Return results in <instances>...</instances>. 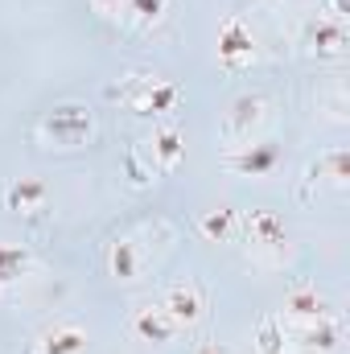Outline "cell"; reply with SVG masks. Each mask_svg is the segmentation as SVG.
<instances>
[{"instance_id": "cell-9", "label": "cell", "mask_w": 350, "mask_h": 354, "mask_svg": "<svg viewBox=\"0 0 350 354\" xmlns=\"http://www.w3.org/2000/svg\"><path fill=\"white\" fill-rule=\"evenodd\" d=\"M42 194V185H17L12 189V202H25V198H37Z\"/></svg>"}, {"instance_id": "cell-1", "label": "cell", "mask_w": 350, "mask_h": 354, "mask_svg": "<svg viewBox=\"0 0 350 354\" xmlns=\"http://www.w3.org/2000/svg\"><path fill=\"white\" fill-rule=\"evenodd\" d=\"M169 317L185 322V326H194L202 317V297H198L194 284H177L174 292H169Z\"/></svg>"}, {"instance_id": "cell-6", "label": "cell", "mask_w": 350, "mask_h": 354, "mask_svg": "<svg viewBox=\"0 0 350 354\" xmlns=\"http://www.w3.org/2000/svg\"><path fill=\"white\" fill-rule=\"evenodd\" d=\"M206 231H210V235H227V231H231V214H219V218H206Z\"/></svg>"}, {"instance_id": "cell-5", "label": "cell", "mask_w": 350, "mask_h": 354, "mask_svg": "<svg viewBox=\"0 0 350 354\" xmlns=\"http://www.w3.org/2000/svg\"><path fill=\"white\" fill-rule=\"evenodd\" d=\"M260 351L264 354H276V351H280V342H276V326H272V322L260 330Z\"/></svg>"}, {"instance_id": "cell-4", "label": "cell", "mask_w": 350, "mask_h": 354, "mask_svg": "<svg viewBox=\"0 0 350 354\" xmlns=\"http://www.w3.org/2000/svg\"><path fill=\"white\" fill-rule=\"evenodd\" d=\"M288 309H293V313H301V317H322V313H326V309H322V297H317V292H293Z\"/></svg>"}, {"instance_id": "cell-7", "label": "cell", "mask_w": 350, "mask_h": 354, "mask_svg": "<svg viewBox=\"0 0 350 354\" xmlns=\"http://www.w3.org/2000/svg\"><path fill=\"white\" fill-rule=\"evenodd\" d=\"M161 157H165V165L177 157V136H174V132H165V136H161Z\"/></svg>"}, {"instance_id": "cell-8", "label": "cell", "mask_w": 350, "mask_h": 354, "mask_svg": "<svg viewBox=\"0 0 350 354\" xmlns=\"http://www.w3.org/2000/svg\"><path fill=\"white\" fill-rule=\"evenodd\" d=\"M136 8H140V17H145V21H157V12H161V0H136Z\"/></svg>"}, {"instance_id": "cell-3", "label": "cell", "mask_w": 350, "mask_h": 354, "mask_svg": "<svg viewBox=\"0 0 350 354\" xmlns=\"http://www.w3.org/2000/svg\"><path fill=\"white\" fill-rule=\"evenodd\" d=\"M75 351H83V334L79 330H66V334H50L46 338V354H75Z\"/></svg>"}, {"instance_id": "cell-2", "label": "cell", "mask_w": 350, "mask_h": 354, "mask_svg": "<svg viewBox=\"0 0 350 354\" xmlns=\"http://www.w3.org/2000/svg\"><path fill=\"white\" fill-rule=\"evenodd\" d=\"M243 54H252V37H248L239 25H227V37H223V58H227V62H239Z\"/></svg>"}]
</instances>
